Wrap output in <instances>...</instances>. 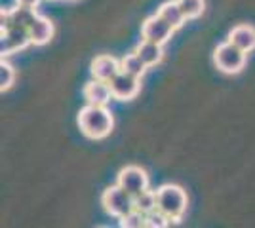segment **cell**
Segmentation results:
<instances>
[{
	"label": "cell",
	"instance_id": "cell-1",
	"mask_svg": "<svg viewBox=\"0 0 255 228\" xmlns=\"http://www.w3.org/2000/svg\"><path fill=\"white\" fill-rule=\"evenodd\" d=\"M76 122H78L80 131L88 139H94V141L105 139L115 128V118H113L111 110L103 105H90L88 103L86 107L80 109Z\"/></svg>",
	"mask_w": 255,
	"mask_h": 228
},
{
	"label": "cell",
	"instance_id": "cell-2",
	"mask_svg": "<svg viewBox=\"0 0 255 228\" xmlns=\"http://www.w3.org/2000/svg\"><path fill=\"white\" fill-rule=\"evenodd\" d=\"M156 207L171 223H179L187 211V192L179 185H162L156 190Z\"/></svg>",
	"mask_w": 255,
	"mask_h": 228
},
{
	"label": "cell",
	"instance_id": "cell-3",
	"mask_svg": "<svg viewBox=\"0 0 255 228\" xmlns=\"http://www.w3.org/2000/svg\"><path fill=\"white\" fill-rule=\"evenodd\" d=\"M246 59H248V54L229 40L219 44L213 50V63L225 75H238L246 67Z\"/></svg>",
	"mask_w": 255,
	"mask_h": 228
},
{
	"label": "cell",
	"instance_id": "cell-4",
	"mask_svg": "<svg viewBox=\"0 0 255 228\" xmlns=\"http://www.w3.org/2000/svg\"><path fill=\"white\" fill-rule=\"evenodd\" d=\"M101 206L111 217L122 219L135 209V198L120 185H115L105 188V192L101 196Z\"/></svg>",
	"mask_w": 255,
	"mask_h": 228
},
{
	"label": "cell",
	"instance_id": "cell-5",
	"mask_svg": "<svg viewBox=\"0 0 255 228\" xmlns=\"http://www.w3.org/2000/svg\"><path fill=\"white\" fill-rule=\"evenodd\" d=\"M31 42V34L27 27L21 25H8L2 27V44H0V54L2 57L15 54L19 50H25Z\"/></svg>",
	"mask_w": 255,
	"mask_h": 228
},
{
	"label": "cell",
	"instance_id": "cell-6",
	"mask_svg": "<svg viewBox=\"0 0 255 228\" xmlns=\"http://www.w3.org/2000/svg\"><path fill=\"white\" fill-rule=\"evenodd\" d=\"M117 185H120L124 190H128L135 198V196H139L141 192H145L149 188V175L139 165H126L118 173Z\"/></svg>",
	"mask_w": 255,
	"mask_h": 228
},
{
	"label": "cell",
	"instance_id": "cell-7",
	"mask_svg": "<svg viewBox=\"0 0 255 228\" xmlns=\"http://www.w3.org/2000/svg\"><path fill=\"white\" fill-rule=\"evenodd\" d=\"M173 31H175V29L171 27L170 23L164 21L158 13H154V15L147 17V19L143 21V25H141V38L164 46V44L171 38Z\"/></svg>",
	"mask_w": 255,
	"mask_h": 228
},
{
	"label": "cell",
	"instance_id": "cell-8",
	"mask_svg": "<svg viewBox=\"0 0 255 228\" xmlns=\"http://www.w3.org/2000/svg\"><path fill=\"white\" fill-rule=\"evenodd\" d=\"M109 86H111V91H113V97L117 99V101H131L139 93V89H141V78L120 71L109 82Z\"/></svg>",
	"mask_w": 255,
	"mask_h": 228
},
{
	"label": "cell",
	"instance_id": "cell-9",
	"mask_svg": "<svg viewBox=\"0 0 255 228\" xmlns=\"http://www.w3.org/2000/svg\"><path fill=\"white\" fill-rule=\"evenodd\" d=\"M90 73L97 80L111 82L120 73V61H117L111 55H97L96 59L92 61V65H90Z\"/></svg>",
	"mask_w": 255,
	"mask_h": 228
},
{
	"label": "cell",
	"instance_id": "cell-10",
	"mask_svg": "<svg viewBox=\"0 0 255 228\" xmlns=\"http://www.w3.org/2000/svg\"><path fill=\"white\" fill-rule=\"evenodd\" d=\"M84 99L86 103H90V105H103V107H107L111 103V99L115 97H113L109 82L94 78L84 86Z\"/></svg>",
	"mask_w": 255,
	"mask_h": 228
},
{
	"label": "cell",
	"instance_id": "cell-11",
	"mask_svg": "<svg viewBox=\"0 0 255 228\" xmlns=\"http://www.w3.org/2000/svg\"><path fill=\"white\" fill-rule=\"evenodd\" d=\"M229 42H233L236 48L250 54L255 50V29L252 25H236L227 36Z\"/></svg>",
	"mask_w": 255,
	"mask_h": 228
},
{
	"label": "cell",
	"instance_id": "cell-12",
	"mask_svg": "<svg viewBox=\"0 0 255 228\" xmlns=\"http://www.w3.org/2000/svg\"><path fill=\"white\" fill-rule=\"evenodd\" d=\"M36 11L34 8H27V6H19L17 8H11L8 11H2V27H8V25H21V27H31L34 19H36Z\"/></svg>",
	"mask_w": 255,
	"mask_h": 228
},
{
	"label": "cell",
	"instance_id": "cell-13",
	"mask_svg": "<svg viewBox=\"0 0 255 228\" xmlns=\"http://www.w3.org/2000/svg\"><path fill=\"white\" fill-rule=\"evenodd\" d=\"M53 33H55L53 23L50 21L48 17H44V15H36L34 23L29 27L31 42L34 44V46H44V44H48L53 38Z\"/></svg>",
	"mask_w": 255,
	"mask_h": 228
},
{
	"label": "cell",
	"instance_id": "cell-14",
	"mask_svg": "<svg viewBox=\"0 0 255 228\" xmlns=\"http://www.w3.org/2000/svg\"><path fill=\"white\" fill-rule=\"evenodd\" d=\"M156 13H158L164 21L170 23L173 29H179V27H183V23L187 21V17H185V13L181 10L177 0H168V2H164L158 10H156Z\"/></svg>",
	"mask_w": 255,
	"mask_h": 228
},
{
	"label": "cell",
	"instance_id": "cell-15",
	"mask_svg": "<svg viewBox=\"0 0 255 228\" xmlns=\"http://www.w3.org/2000/svg\"><path fill=\"white\" fill-rule=\"evenodd\" d=\"M135 54L145 61V65L147 67H154L162 61V57H164V50H162V46H160V44L149 42V40H143V38H141V42H139L137 48H135Z\"/></svg>",
	"mask_w": 255,
	"mask_h": 228
},
{
	"label": "cell",
	"instance_id": "cell-16",
	"mask_svg": "<svg viewBox=\"0 0 255 228\" xmlns=\"http://www.w3.org/2000/svg\"><path fill=\"white\" fill-rule=\"evenodd\" d=\"M120 71L141 78V76L145 75V71H147V65H145V61L133 52V54H126L120 59Z\"/></svg>",
	"mask_w": 255,
	"mask_h": 228
},
{
	"label": "cell",
	"instance_id": "cell-17",
	"mask_svg": "<svg viewBox=\"0 0 255 228\" xmlns=\"http://www.w3.org/2000/svg\"><path fill=\"white\" fill-rule=\"evenodd\" d=\"M135 209L143 211V213H149L152 209H156V190H145L139 196H135Z\"/></svg>",
	"mask_w": 255,
	"mask_h": 228
},
{
	"label": "cell",
	"instance_id": "cell-18",
	"mask_svg": "<svg viewBox=\"0 0 255 228\" xmlns=\"http://www.w3.org/2000/svg\"><path fill=\"white\" fill-rule=\"evenodd\" d=\"M187 19H196L204 13V0H177Z\"/></svg>",
	"mask_w": 255,
	"mask_h": 228
},
{
	"label": "cell",
	"instance_id": "cell-19",
	"mask_svg": "<svg viewBox=\"0 0 255 228\" xmlns=\"http://www.w3.org/2000/svg\"><path fill=\"white\" fill-rule=\"evenodd\" d=\"M13 82H15V71H13V67L8 61L2 59V63H0V89L2 91H8L13 86Z\"/></svg>",
	"mask_w": 255,
	"mask_h": 228
},
{
	"label": "cell",
	"instance_id": "cell-20",
	"mask_svg": "<svg viewBox=\"0 0 255 228\" xmlns=\"http://www.w3.org/2000/svg\"><path fill=\"white\" fill-rule=\"evenodd\" d=\"M171 221L162 211H160L158 207L156 209H152V211H149V213H145V227L149 228H164L168 227Z\"/></svg>",
	"mask_w": 255,
	"mask_h": 228
},
{
	"label": "cell",
	"instance_id": "cell-21",
	"mask_svg": "<svg viewBox=\"0 0 255 228\" xmlns=\"http://www.w3.org/2000/svg\"><path fill=\"white\" fill-rule=\"evenodd\" d=\"M120 227H124V228L145 227V213H143V211H139V209L129 211L128 215H124V217L120 219Z\"/></svg>",
	"mask_w": 255,
	"mask_h": 228
},
{
	"label": "cell",
	"instance_id": "cell-22",
	"mask_svg": "<svg viewBox=\"0 0 255 228\" xmlns=\"http://www.w3.org/2000/svg\"><path fill=\"white\" fill-rule=\"evenodd\" d=\"M19 6H27V8H36L40 4V0H15Z\"/></svg>",
	"mask_w": 255,
	"mask_h": 228
},
{
	"label": "cell",
	"instance_id": "cell-23",
	"mask_svg": "<svg viewBox=\"0 0 255 228\" xmlns=\"http://www.w3.org/2000/svg\"><path fill=\"white\" fill-rule=\"evenodd\" d=\"M67 2H76V0H67Z\"/></svg>",
	"mask_w": 255,
	"mask_h": 228
}]
</instances>
